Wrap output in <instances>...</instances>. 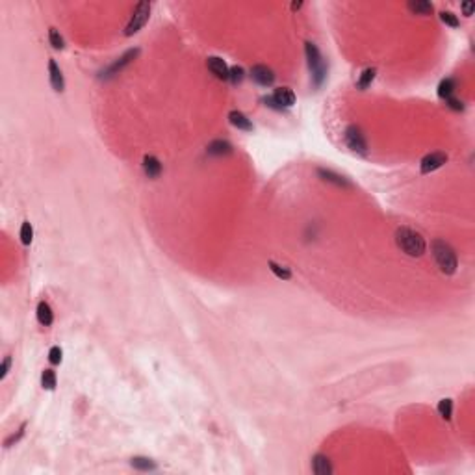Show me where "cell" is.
I'll return each mask as SVG.
<instances>
[{"instance_id":"cell-28","label":"cell","mask_w":475,"mask_h":475,"mask_svg":"<svg viewBox=\"0 0 475 475\" xmlns=\"http://www.w3.org/2000/svg\"><path fill=\"white\" fill-rule=\"evenodd\" d=\"M440 19H442L444 25L451 26V28H458V26H460V21H458L457 15L453 12H442L440 13Z\"/></svg>"},{"instance_id":"cell-22","label":"cell","mask_w":475,"mask_h":475,"mask_svg":"<svg viewBox=\"0 0 475 475\" xmlns=\"http://www.w3.org/2000/svg\"><path fill=\"white\" fill-rule=\"evenodd\" d=\"M41 384L45 390H54L56 388V373L54 370H45L41 375Z\"/></svg>"},{"instance_id":"cell-3","label":"cell","mask_w":475,"mask_h":475,"mask_svg":"<svg viewBox=\"0 0 475 475\" xmlns=\"http://www.w3.org/2000/svg\"><path fill=\"white\" fill-rule=\"evenodd\" d=\"M305 52H306V60H308V69L312 73V78H314V84L319 85L325 80V73H327V65L323 61V56L319 54V50L314 43H306L305 45Z\"/></svg>"},{"instance_id":"cell-29","label":"cell","mask_w":475,"mask_h":475,"mask_svg":"<svg viewBox=\"0 0 475 475\" xmlns=\"http://www.w3.org/2000/svg\"><path fill=\"white\" fill-rule=\"evenodd\" d=\"M61 357H63V353H61V349L56 345V347H52L49 351V362L52 366H56V364H60L61 362Z\"/></svg>"},{"instance_id":"cell-8","label":"cell","mask_w":475,"mask_h":475,"mask_svg":"<svg viewBox=\"0 0 475 475\" xmlns=\"http://www.w3.org/2000/svg\"><path fill=\"white\" fill-rule=\"evenodd\" d=\"M206 67L210 69V73L219 80H228V67L223 58L219 56H210L206 60Z\"/></svg>"},{"instance_id":"cell-19","label":"cell","mask_w":475,"mask_h":475,"mask_svg":"<svg viewBox=\"0 0 475 475\" xmlns=\"http://www.w3.org/2000/svg\"><path fill=\"white\" fill-rule=\"evenodd\" d=\"M455 89H457V82H455L453 78H444L438 85V97L447 100L449 97H453Z\"/></svg>"},{"instance_id":"cell-10","label":"cell","mask_w":475,"mask_h":475,"mask_svg":"<svg viewBox=\"0 0 475 475\" xmlns=\"http://www.w3.org/2000/svg\"><path fill=\"white\" fill-rule=\"evenodd\" d=\"M49 78H50V85H52V89H54L56 93H61L63 89H65V80H63V74H61L60 67H58V63H56L54 60L49 61Z\"/></svg>"},{"instance_id":"cell-33","label":"cell","mask_w":475,"mask_h":475,"mask_svg":"<svg viewBox=\"0 0 475 475\" xmlns=\"http://www.w3.org/2000/svg\"><path fill=\"white\" fill-rule=\"evenodd\" d=\"M460 8H462V12H464V15H466V17H471V15H473V10H475L473 2H462V6H460Z\"/></svg>"},{"instance_id":"cell-11","label":"cell","mask_w":475,"mask_h":475,"mask_svg":"<svg viewBox=\"0 0 475 475\" xmlns=\"http://www.w3.org/2000/svg\"><path fill=\"white\" fill-rule=\"evenodd\" d=\"M317 175H319L325 182L334 184L338 188H353L347 178L341 177V175H338V173H334V171H330V169H321V167H319V169H317Z\"/></svg>"},{"instance_id":"cell-32","label":"cell","mask_w":475,"mask_h":475,"mask_svg":"<svg viewBox=\"0 0 475 475\" xmlns=\"http://www.w3.org/2000/svg\"><path fill=\"white\" fill-rule=\"evenodd\" d=\"M25 427H26V423H23V425H21V429H19V433H17V434H13V436H10V438H8L6 442H4V445H6V447H10V445H12L13 442H19V438H21V436L25 434Z\"/></svg>"},{"instance_id":"cell-30","label":"cell","mask_w":475,"mask_h":475,"mask_svg":"<svg viewBox=\"0 0 475 475\" xmlns=\"http://www.w3.org/2000/svg\"><path fill=\"white\" fill-rule=\"evenodd\" d=\"M447 106H449L451 110H455V111H462L464 110V104H462V100H458V98H455V97H449L447 100Z\"/></svg>"},{"instance_id":"cell-20","label":"cell","mask_w":475,"mask_h":475,"mask_svg":"<svg viewBox=\"0 0 475 475\" xmlns=\"http://www.w3.org/2000/svg\"><path fill=\"white\" fill-rule=\"evenodd\" d=\"M375 74H377V69L375 67H368V69H364L362 71V74H360V78H359V82H357V87L359 89H368L370 85H372V82L375 80Z\"/></svg>"},{"instance_id":"cell-7","label":"cell","mask_w":475,"mask_h":475,"mask_svg":"<svg viewBox=\"0 0 475 475\" xmlns=\"http://www.w3.org/2000/svg\"><path fill=\"white\" fill-rule=\"evenodd\" d=\"M251 78L255 80L258 85L262 87H268L275 82V73L268 65H253L251 67Z\"/></svg>"},{"instance_id":"cell-18","label":"cell","mask_w":475,"mask_h":475,"mask_svg":"<svg viewBox=\"0 0 475 475\" xmlns=\"http://www.w3.org/2000/svg\"><path fill=\"white\" fill-rule=\"evenodd\" d=\"M408 10L416 15H431L433 13V4L427 2V0H410L408 2Z\"/></svg>"},{"instance_id":"cell-23","label":"cell","mask_w":475,"mask_h":475,"mask_svg":"<svg viewBox=\"0 0 475 475\" xmlns=\"http://www.w3.org/2000/svg\"><path fill=\"white\" fill-rule=\"evenodd\" d=\"M19 236H21V242H23V245H30L32 240H34V228H32V225L28 223V221H25L23 225H21V232H19Z\"/></svg>"},{"instance_id":"cell-16","label":"cell","mask_w":475,"mask_h":475,"mask_svg":"<svg viewBox=\"0 0 475 475\" xmlns=\"http://www.w3.org/2000/svg\"><path fill=\"white\" fill-rule=\"evenodd\" d=\"M37 321L41 323L43 327H49V325H52V321H54L52 308H50L49 303H45V301H41V303L37 305Z\"/></svg>"},{"instance_id":"cell-1","label":"cell","mask_w":475,"mask_h":475,"mask_svg":"<svg viewBox=\"0 0 475 475\" xmlns=\"http://www.w3.org/2000/svg\"><path fill=\"white\" fill-rule=\"evenodd\" d=\"M396 244L405 255L412 256V258H418V256L423 255V253H425V247H427L425 240H423V236H421L420 232L412 230V228H408V226L397 228Z\"/></svg>"},{"instance_id":"cell-17","label":"cell","mask_w":475,"mask_h":475,"mask_svg":"<svg viewBox=\"0 0 475 475\" xmlns=\"http://www.w3.org/2000/svg\"><path fill=\"white\" fill-rule=\"evenodd\" d=\"M206 151H208V154H212V156H226V154L232 153V145L228 143V141L215 140L208 145Z\"/></svg>"},{"instance_id":"cell-35","label":"cell","mask_w":475,"mask_h":475,"mask_svg":"<svg viewBox=\"0 0 475 475\" xmlns=\"http://www.w3.org/2000/svg\"><path fill=\"white\" fill-rule=\"evenodd\" d=\"M303 8V2H293L292 4V12H297V10H301Z\"/></svg>"},{"instance_id":"cell-31","label":"cell","mask_w":475,"mask_h":475,"mask_svg":"<svg viewBox=\"0 0 475 475\" xmlns=\"http://www.w3.org/2000/svg\"><path fill=\"white\" fill-rule=\"evenodd\" d=\"M10 366H12V357L8 354L4 362H2V366H0V379H6L8 372H10Z\"/></svg>"},{"instance_id":"cell-4","label":"cell","mask_w":475,"mask_h":475,"mask_svg":"<svg viewBox=\"0 0 475 475\" xmlns=\"http://www.w3.org/2000/svg\"><path fill=\"white\" fill-rule=\"evenodd\" d=\"M151 8H153L151 2H140V4L134 8L132 17H130L127 28H125V36H134L136 32H140L141 28L145 26V23L149 21V17H151Z\"/></svg>"},{"instance_id":"cell-24","label":"cell","mask_w":475,"mask_h":475,"mask_svg":"<svg viewBox=\"0 0 475 475\" xmlns=\"http://www.w3.org/2000/svg\"><path fill=\"white\" fill-rule=\"evenodd\" d=\"M268 264H269V269L275 273V277H279V279H282V280L292 279V271H290L288 268H282V266H279V264H275L273 260H269Z\"/></svg>"},{"instance_id":"cell-15","label":"cell","mask_w":475,"mask_h":475,"mask_svg":"<svg viewBox=\"0 0 475 475\" xmlns=\"http://www.w3.org/2000/svg\"><path fill=\"white\" fill-rule=\"evenodd\" d=\"M143 171H145V175L149 178H158L160 173H162V164H160V160L156 158V156L147 154L145 158H143Z\"/></svg>"},{"instance_id":"cell-5","label":"cell","mask_w":475,"mask_h":475,"mask_svg":"<svg viewBox=\"0 0 475 475\" xmlns=\"http://www.w3.org/2000/svg\"><path fill=\"white\" fill-rule=\"evenodd\" d=\"M343 141H345L347 149H351L353 153L360 154V156H366V154H368V141H366L364 134H362V130H360L359 127L351 125V127L345 128Z\"/></svg>"},{"instance_id":"cell-25","label":"cell","mask_w":475,"mask_h":475,"mask_svg":"<svg viewBox=\"0 0 475 475\" xmlns=\"http://www.w3.org/2000/svg\"><path fill=\"white\" fill-rule=\"evenodd\" d=\"M438 414L444 420H451V414H453V401L451 399H442L438 403Z\"/></svg>"},{"instance_id":"cell-2","label":"cell","mask_w":475,"mask_h":475,"mask_svg":"<svg viewBox=\"0 0 475 475\" xmlns=\"http://www.w3.org/2000/svg\"><path fill=\"white\" fill-rule=\"evenodd\" d=\"M431 249H433V256H434V260H436V264H438V268L442 273L453 275L455 271H457V268H458L457 255H455V251H453V247H451L449 244H445L444 240H434L433 245H431Z\"/></svg>"},{"instance_id":"cell-34","label":"cell","mask_w":475,"mask_h":475,"mask_svg":"<svg viewBox=\"0 0 475 475\" xmlns=\"http://www.w3.org/2000/svg\"><path fill=\"white\" fill-rule=\"evenodd\" d=\"M262 102H266V106L273 108V110H282L279 104H277V100L273 98V95H271V97H264V98H262Z\"/></svg>"},{"instance_id":"cell-14","label":"cell","mask_w":475,"mask_h":475,"mask_svg":"<svg viewBox=\"0 0 475 475\" xmlns=\"http://www.w3.org/2000/svg\"><path fill=\"white\" fill-rule=\"evenodd\" d=\"M312 471L316 475H330L332 473V464H330L329 457L325 455H316L312 458Z\"/></svg>"},{"instance_id":"cell-12","label":"cell","mask_w":475,"mask_h":475,"mask_svg":"<svg viewBox=\"0 0 475 475\" xmlns=\"http://www.w3.org/2000/svg\"><path fill=\"white\" fill-rule=\"evenodd\" d=\"M273 98L277 100V104H279L280 108H290V106L295 104V93H293L290 87H279V89H275Z\"/></svg>"},{"instance_id":"cell-6","label":"cell","mask_w":475,"mask_h":475,"mask_svg":"<svg viewBox=\"0 0 475 475\" xmlns=\"http://www.w3.org/2000/svg\"><path fill=\"white\" fill-rule=\"evenodd\" d=\"M447 162V154L445 153H431L427 154V156H423L420 162V169H421V175H429V173H433V171L440 169L442 165Z\"/></svg>"},{"instance_id":"cell-9","label":"cell","mask_w":475,"mask_h":475,"mask_svg":"<svg viewBox=\"0 0 475 475\" xmlns=\"http://www.w3.org/2000/svg\"><path fill=\"white\" fill-rule=\"evenodd\" d=\"M138 54H140V49L128 50L127 54L121 56V58H119V60H117L115 63H111L110 67L106 69V73H102V76H104V78H110V76H113V74H117V73H119V71H121L123 67H125V65H128L130 61L134 60V58H136V56H138Z\"/></svg>"},{"instance_id":"cell-26","label":"cell","mask_w":475,"mask_h":475,"mask_svg":"<svg viewBox=\"0 0 475 475\" xmlns=\"http://www.w3.org/2000/svg\"><path fill=\"white\" fill-rule=\"evenodd\" d=\"M244 78H245V71L242 67L234 65V67L228 69V80H230L234 85L242 84V82H244Z\"/></svg>"},{"instance_id":"cell-27","label":"cell","mask_w":475,"mask_h":475,"mask_svg":"<svg viewBox=\"0 0 475 475\" xmlns=\"http://www.w3.org/2000/svg\"><path fill=\"white\" fill-rule=\"evenodd\" d=\"M49 39H50V45H52L56 50H61L63 47H65L63 37L60 36V32L56 30V28H50V30H49Z\"/></svg>"},{"instance_id":"cell-13","label":"cell","mask_w":475,"mask_h":475,"mask_svg":"<svg viewBox=\"0 0 475 475\" xmlns=\"http://www.w3.org/2000/svg\"><path fill=\"white\" fill-rule=\"evenodd\" d=\"M228 121H230L232 127H236L238 130H245V132H251V130H253V123H251L249 117L245 115V113H242V111L232 110L230 113H228Z\"/></svg>"},{"instance_id":"cell-21","label":"cell","mask_w":475,"mask_h":475,"mask_svg":"<svg viewBox=\"0 0 475 475\" xmlns=\"http://www.w3.org/2000/svg\"><path fill=\"white\" fill-rule=\"evenodd\" d=\"M130 464L134 466L136 469H140V471H149V469H156V462H153L151 458L147 457H134L132 460H130Z\"/></svg>"}]
</instances>
